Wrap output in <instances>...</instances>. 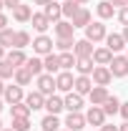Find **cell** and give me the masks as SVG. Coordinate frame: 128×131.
<instances>
[{
  "label": "cell",
  "mask_w": 128,
  "mask_h": 131,
  "mask_svg": "<svg viewBox=\"0 0 128 131\" xmlns=\"http://www.w3.org/2000/svg\"><path fill=\"white\" fill-rule=\"evenodd\" d=\"M60 131H70V129H60Z\"/></svg>",
  "instance_id": "obj_55"
},
{
  "label": "cell",
  "mask_w": 128,
  "mask_h": 131,
  "mask_svg": "<svg viewBox=\"0 0 128 131\" xmlns=\"http://www.w3.org/2000/svg\"><path fill=\"white\" fill-rule=\"evenodd\" d=\"M10 129H15V131H28L30 129V118H13V126Z\"/></svg>",
  "instance_id": "obj_38"
},
{
  "label": "cell",
  "mask_w": 128,
  "mask_h": 131,
  "mask_svg": "<svg viewBox=\"0 0 128 131\" xmlns=\"http://www.w3.org/2000/svg\"><path fill=\"white\" fill-rule=\"evenodd\" d=\"M93 68H96L93 58H78V63H75L78 76H91V73H93Z\"/></svg>",
  "instance_id": "obj_28"
},
{
  "label": "cell",
  "mask_w": 128,
  "mask_h": 131,
  "mask_svg": "<svg viewBox=\"0 0 128 131\" xmlns=\"http://www.w3.org/2000/svg\"><path fill=\"white\" fill-rule=\"evenodd\" d=\"M91 78H93V83L96 86H108V83L113 81V73L108 66H96L93 68V73H91Z\"/></svg>",
  "instance_id": "obj_7"
},
{
  "label": "cell",
  "mask_w": 128,
  "mask_h": 131,
  "mask_svg": "<svg viewBox=\"0 0 128 131\" xmlns=\"http://www.w3.org/2000/svg\"><path fill=\"white\" fill-rule=\"evenodd\" d=\"M73 30H75V28H73L70 20H58V23H55V35H58V38H73Z\"/></svg>",
  "instance_id": "obj_25"
},
{
  "label": "cell",
  "mask_w": 128,
  "mask_h": 131,
  "mask_svg": "<svg viewBox=\"0 0 128 131\" xmlns=\"http://www.w3.org/2000/svg\"><path fill=\"white\" fill-rule=\"evenodd\" d=\"M43 66H45V73L50 76H58L63 68H60V56H55V53H48V56H43Z\"/></svg>",
  "instance_id": "obj_11"
},
{
  "label": "cell",
  "mask_w": 128,
  "mask_h": 131,
  "mask_svg": "<svg viewBox=\"0 0 128 131\" xmlns=\"http://www.w3.org/2000/svg\"><path fill=\"white\" fill-rule=\"evenodd\" d=\"M88 96H91V106H103V103H106V98L111 96V93H108V88H106V86H93V91H91Z\"/></svg>",
  "instance_id": "obj_18"
},
{
  "label": "cell",
  "mask_w": 128,
  "mask_h": 131,
  "mask_svg": "<svg viewBox=\"0 0 128 131\" xmlns=\"http://www.w3.org/2000/svg\"><path fill=\"white\" fill-rule=\"evenodd\" d=\"M93 86H96V83H93L91 76H78V78H75V86H73V91L80 93V96H88V93L93 91Z\"/></svg>",
  "instance_id": "obj_13"
},
{
  "label": "cell",
  "mask_w": 128,
  "mask_h": 131,
  "mask_svg": "<svg viewBox=\"0 0 128 131\" xmlns=\"http://www.w3.org/2000/svg\"><path fill=\"white\" fill-rule=\"evenodd\" d=\"M93 43L88 40V38H83V40H75V48H73V53L78 56V58H93Z\"/></svg>",
  "instance_id": "obj_15"
},
{
  "label": "cell",
  "mask_w": 128,
  "mask_h": 131,
  "mask_svg": "<svg viewBox=\"0 0 128 131\" xmlns=\"http://www.w3.org/2000/svg\"><path fill=\"white\" fill-rule=\"evenodd\" d=\"M5 56H8V53H5V48H3V46H0V61H3Z\"/></svg>",
  "instance_id": "obj_48"
},
{
  "label": "cell",
  "mask_w": 128,
  "mask_h": 131,
  "mask_svg": "<svg viewBox=\"0 0 128 131\" xmlns=\"http://www.w3.org/2000/svg\"><path fill=\"white\" fill-rule=\"evenodd\" d=\"M108 3H111L113 8H118V10H121V8H126V5H128V0H108Z\"/></svg>",
  "instance_id": "obj_40"
},
{
  "label": "cell",
  "mask_w": 128,
  "mask_h": 131,
  "mask_svg": "<svg viewBox=\"0 0 128 131\" xmlns=\"http://www.w3.org/2000/svg\"><path fill=\"white\" fill-rule=\"evenodd\" d=\"M123 38H126V43H128V25H123V33H121Z\"/></svg>",
  "instance_id": "obj_46"
},
{
  "label": "cell",
  "mask_w": 128,
  "mask_h": 131,
  "mask_svg": "<svg viewBox=\"0 0 128 131\" xmlns=\"http://www.w3.org/2000/svg\"><path fill=\"white\" fill-rule=\"evenodd\" d=\"M111 73H113V78H126L128 76V58L126 56H113V61H111Z\"/></svg>",
  "instance_id": "obj_2"
},
{
  "label": "cell",
  "mask_w": 128,
  "mask_h": 131,
  "mask_svg": "<svg viewBox=\"0 0 128 131\" xmlns=\"http://www.w3.org/2000/svg\"><path fill=\"white\" fill-rule=\"evenodd\" d=\"M13 78H15V83H18V86H28V83H30L35 76H33L30 71L23 66V68H15V76H13Z\"/></svg>",
  "instance_id": "obj_31"
},
{
  "label": "cell",
  "mask_w": 128,
  "mask_h": 131,
  "mask_svg": "<svg viewBox=\"0 0 128 131\" xmlns=\"http://www.w3.org/2000/svg\"><path fill=\"white\" fill-rule=\"evenodd\" d=\"M73 86H75V78H73V73H70V71H60V73L55 76V88H58V91L70 93V91H73Z\"/></svg>",
  "instance_id": "obj_6"
},
{
  "label": "cell",
  "mask_w": 128,
  "mask_h": 131,
  "mask_svg": "<svg viewBox=\"0 0 128 131\" xmlns=\"http://www.w3.org/2000/svg\"><path fill=\"white\" fill-rule=\"evenodd\" d=\"M121 131H128V121H126V124H123V126H121Z\"/></svg>",
  "instance_id": "obj_49"
},
{
  "label": "cell",
  "mask_w": 128,
  "mask_h": 131,
  "mask_svg": "<svg viewBox=\"0 0 128 131\" xmlns=\"http://www.w3.org/2000/svg\"><path fill=\"white\" fill-rule=\"evenodd\" d=\"M33 3H35V5H43V8H45L48 3H53V0H33Z\"/></svg>",
  "instance_id": "obj_45"
},
{
  "label": "cell",
  "mask_w": 128,
  "mask_h": 131,
  "mask_svg": "<svg viewBox=\"0 0 128 131\" xmlns=\"http://www.w3.org/2000/svg\"><path fill=\"white\" fill-rule=\"evenodd\" d=\"M13 38H15V30L3 28V30H0V46H3V48H10V46H13Z\"/></svg>",
  "instance_id": "obj_36"
},
{
  "label": "cell",
  "mask_w": 128,
  "mask_h": 131,
  "mask_svg": "<svg viewBox=\"0 0 128 131\" xmlns=\"http://www.w3.org/2000/svg\"><path fill=\"white\" fill-rule=\"evenodd\" d=\"M70 23H73V28H88V25L93 23V20H91V10L80 8L78 13L73 15V20H70Z\"/></svg>",
  "instance_id": "obj_21"
},
{
  "label": "cell",
  "mask_w": 128,
  "mask_h": 131,
  "mask_svg": "<svg viewBox=\"0 0 128 131\" xmlns=\"http://www.w3.org/2000/svg\"><path fill=\"white\" fill-rule=\"evenodd\" d=\"M126 46L128 43H126V38H123L121 33H108V35H106V48H111L113 53H121Z\"/></svg>",
  "instance_id": "obj_10"
},
{
  "label": "cell",
  "mask_w": 128,
  "mask_h": 131,
  "mask_svg": "<svg viewBox=\"0 0 128 131\" xmlns=\"http://www.w3.org/2000/svg\"><path fill=\"white\" fill-rule=\"evenodd\" d=\"M100 131H121V126H113V124H103Z\"/></svg>",
  "instance_id": "obj_42"
},
{
  "label": "cell",
  "mask_w": 128,
  "mask_h": 131,
  "mask_svg": "<svg viewBox=\"0 0 128 131\" xmlns=\"http://www.w3.org/2000/svg\"><path fill=\"white\" fill-rule=\"evenodd\" d=\"M13 18H15L18 23H30L33 8H30V5H25V3H20L18 8H13Z\"/></svg>",
  "instance_id": "obj_20"
},
{
  "label": "cell",
  "mask_w": 128,
  "mask_h": 131,
  "mask_svg": "<svg viewBox=\"0 0 128 131\" xmlns=\"http://www.w3.org/2000/svg\"><path fill=\"white\" fill-rule=\"evenodd\" d=\"M5 58L15 66V68H23V66L28 63V56H25V50H23V48H13L8 56H5Z\"/></svg>",
  "instance_id": "obj_23"
},
{
  "label": "cell",
  "mask_w": 128,
  "mask_h": 131,
  "mask_svg": "<svg viewBox=\"0 0 128 131\" xmlns=\"http://www.w3.org/2000/svg\"><path fill=\"white\" fill-rule=\"evenodd\" d=\"M3 106H5V103H3V98H0V111H3Z\"/></svg>",
  "instance_id": "obj_52"
},
{
  "label": "cell",
  "mask_w": 128,
  "mask_h": 131,
  "mask_svg": "<svg viewBox=\"0 0 128 131\" xmlns=\"http://www.w3.org/2000/svg\"><path fill=\"white\" fill-rule=\"evenodd\" d=\"M3 28H8V15L0 13V30H3Z\"/></svg>",
  "instance_id": "obj_44"
},
{
  "label": "cell",
  "mask_w": 128,
  "mask_h": 131,
  "mask_svg": "<svg viewBox=\"0 0 128 131\" xmlns=\"http://www.w3.org/2000/svg\"><path fill=\"white\" fill-rule=\"evenodd\" d=\"M113 56H116V53H113L111 48H106V46H103V48H96L93 50V63L96 66H111Z\"/></svg>",
  "instance_id": "obj_12"
},
{
  "label": "cell",
  "mask_w": 128,
  "mask_h": 131,
  "mask_svg": "<svg viewBox=\"0 0 128 131\" xmlns=\"http://www.w3.org/2000/svg\"><path fill=\"white\" fill-rule=\"evenodd\" d=\"M63 108H65V103H63V98H60V96L53 93V96L45 98V111H48V114H55V116H58Z\"/></svg>",
  "instance_id": "obj_22"
},
{
  "label": "cell",
  "mask_w": 128,
  "mask_h": 131,
  "mask_svg": "<svg viewBox=\"0 0 128 131\" xmlns=\"http://www.w3.org/2000/svg\"><path fill=\"white\" fill-rule=\"evenodd\" d=\"M88 121H85V114H80V111H73V114H68V118H65V129L70 131H83V126H85Z\"/></svg>",
  "instance_id": "obj_9"
},
{
  "label": "cell",
  "mask_w": 128,
  "mask_h": 131,
  "mask_svg": "<svg viewBox=\"0 0 128 131\" xmlns=\"http://www.w3.org/2000/svg\"><path fill=\"white\" fill-rule=\"evenodd\" d=\"M80 8H83V5H80V3H75V0H63V15L68 18V20H73V15L78 13Z\"/></svg>",
  "instance_id": "obj_33"
},
{
  "label": "cell",
  "mask_w": 128,
  "mask_h": 131,
  "mask_svg": "<svg viewBox=\"0 0 128 131\" xmlns=\"http://www.w3.org/2000/svg\"><path fill=\"white\" fill-rule=\"evenodd\" d=\"M121 116L128 121V101H126V103H121Z\"/></svg>",
  "instance_id": "obj_43"
},
{
  "label": "cell",
  "mask_w": 128,
  "mask_h": 131,
  "mask_svg": "<svg viewBox=\"0 0 128 131\" xmlns=\"http://www.w3.org/2000/svg\"><path fill=\"white\" fill-rule=\"evenodd\" d=\"M3 131H15V129H10V126H8V129H3Z\"/></svg>",
  "instance_id": "obj_53"
},
{
  "label": "cell",
  "mask_w": 128,
  "mask_h": 131,
  "mask_svg": "<svg viewBox=\"0 0 128 131\" xmlns=\"http://www.w3.org/2000/svg\"><path fill=\"white\" fill-rule=\"evenodd\" d=\"M30 46V33L28 30H15V38H13V48H23Z\"/></svg>",
  "instance_id": "obj_32"
},
{
  "label": "cell",
  "mask_w": 128,
  "mask_h": 131,
  "mask_svg": "<svg viewBox=\"0 0 128 131\" xmlns=\"http://www.w3.org/2000/svg\"><path fill=\"white\" fill-rule=\"evenodd\" d=\"M116 15H118V20H121V25H128V5H126V8H121Z\"/></svg>",
  "instance_id": "obj_39"
},
{
  "label": "cell",
  "mask_w": 128,
  "mask_h": 131,
  "mask_svg": "<svg viewBox=\"0 0 128 131\" xmlns=\"http://www.w3.org/2000/svg\"><path fill=\"white\" fill-rule=\"evenodd\" d=\"M0 131H3V121H0Z\"/></svg>",
  "instance_id": "obj_54"
},
{
  "label": "cell",
  "mask_w": 128,
  "mask_h": 131,
  "mask_svg": "<svg viewBox=\"0 0 128 131\" xmlns=\"http://www.w3.org/2000/svg\"><path fill=\"white\" fill-rule=\"evenodd\" d=\"M25 68L30 71V73L35 76V78H38V76H40V73L45 71V66H43V61H40V58H35V56H33V58H28V63H25Z\"/></svg>",
  "instance_id": "obj_34"
},
{
  "label": "cell",
  "mask_w": 128,
  "mask_h": 131,
  "mask_svg": "<svg viewBox=\"0 0 128 131\" xmlns=\"http://www.w3.org/2000/svg\"><path fill=\"white\" fill-rule=\"evenodd\" d=\"M30 23H33V30L38 33V35H43V33L50 28V20H48V15H45V13H33Z\"/></svg>",
  "instance_id": "obj_14"
},
{
  "label": "cell",
  "mask_w": 128,
  "mask_h": 131,
  "mask_svg": "<svg viewBox=\"0 0 128 131\" xmlns=\"http://www.w3.org/2000/svg\"><path fill=\"white\" fill-rule=\"evenodd\" d=\"M96 13H98L100 20H111V18L116 15V8H113L108 0H103V3H98V5H96Z\"/></svg>",
  "instance_id": "obj_24"
},
{
  "label": "cell",
  "mask_w": 128,
  "mask_h": 131,
  "mask_svg": "<svg viewBox=\"0 0 128 131\" xmlns=\"http://www.w3.org/2000/svg\"><path fill=\"white\" fill-rule=\"evenodd\" d=\"M43 13L48 15L50 23H58V20L63 18V3H55V0H53V3H48V5L43 8Z\"/></svg>",
  "instance_id": "obj_17"
},
{
  "label": "cell",
  "mask_w": 128,
  "mask_h": 131,
  "mask_svg": "<svg viewBox=\"0 0 128 131\" xmlns=\"http://www.w3.org/2000/svg\"><path fill=\"white\" fill-rule=\"evenodd\" d=\"M3 3H5V8H10V10H13V8H18V5L23 3V0H3Z\"/></svg>",
  "instance_id": "obj_41"
},
{
  "label": "cell",
  "mask_w": 128,
  "mask_h": 131,
  "mask_svg": "<svg viewBox=\"0 0 128 131\" xmlns=\"http://www.w3.org/2000/svg\"><path fill=\"white\" fill-rule=\"evenodd\" d=\"M103 111H106V116H116V114H121V101H118V96H108V98H106V103H103Z\"/></svg>",
  "instance_id": "obj_29"
},
{
  "label": "cell",
  "mask_w": 128,
  "mask_h": 131,
  "mask_svg": "<svg viewBox=\"0 0 128 131\" xmlns=\"http://www.w3.org/2000/svg\"><path fill=\"white\" fill-rule=\"evenodd\" d=\"M75 63H78V56H75L73 50H65V53H60V68H63V71L75 68Z\"/></svg>",
  "instance_id": "obj_30"
},
{
  "label": "cell",
  "mask_w": 128,
  "mask_h": 131,
  "mask_svg": "<svg viewBox=\"0 0 128 131\" xmlns=\"http://www.w3.org/2000/svg\"><path fill=\"white\" fill-rule=\"evenodd\" d=\"M3 93H5V83H3V78H0V98H3Z\"/></svg>",
  "instance_id": "obj_47"
},
{
  "label": "cell",
  "mask_w": 128,
  "mask_h": 131,
  "mask_svg": "<svg viewBox=\"0 0 128 131\" xmlns=\"http://www.w3.org/2000/svg\"><path fill=\"white\" fill-rule=\"evenodd\" d=\"M33 53L35 56H48V53H53V38H48L45 33L38 35V38H33Z\"/></svg>",
  "instance_id": "obj_3"
},
{
  "label": "cell",
  "mask_w": 128,
  "mask_h": 131,
  "mask_svg": "<svg viewBox=\"0 0 128 131\" xmlns=\"http://www.w3.org/2000/svg\"><path fill=\"white\" fill-rule=\"evenodd\" d=\"M3 101L8 103V106H13V103H20V101H25V93H23V86H5V93H3Z\"/></svg>",
  "instance_id": "obj_4"
},
{
  "label": "cell",
  "mask_w": 128,
  "mask_h": 131,
  "mask_svg": "<svg viewBox=\"0 0 128 131\" xmlns=\"http://www.w3.org/2000/svg\"><path fill=\"white\" fill-rule=\"evenodd\" d=\"M10 116H13V118H28V116H30V106H28L25 101L13 103V106H10Z\"/></svg>",
  "instance_id": "obj_27"
},
{
  "label": "cell",
  "mask_w": 128,
  "mask_h": 131,
  "mask_svg": "<svg viewBox=\"0 0 128 131\" xmlns=\"http://www.w3.org/2000/svg\"><path fill=\"white\" fill-rule=\"evenodd\" d=\"M13 76H15V66L10 63L8 58H3L0 61V78L5 81V78H13Z\"/></svg>",
  "instance_id": "obj_35"
},
{
  "label": "cell",
  "mask_w": 128,
  "mask_h": 131,
  "mask_svg": "<svg viewBox=\"0 0 128 131\" xmlns=\"http://www.w3.org/2000/svg\"><path fill=\"white\" fill-rule=\"evenodd\" d=\"M55 46H58L60 53H65V50H73V48H75V40H73V38H58Z\"/></svg>",
  "instance_id": "obj_37"
},
{
  "label": "cell",
  "mask_w": 128,
  "mask_h": 131,
  "mask_svg": "<svg viewBox=\"0 0 128 131\" xmlns=\"http://www.w3.org/2000/svg\"><path fill=\"white\" fill-rule=\"evenodd\" d=\"M63 103H65V108H68V114L80 111V108H83V96H80V93H75V91H70V93L63 98Z\"/></svg>",
  "instance_id": "obj_19"
},
{
  "label": "cell",
  "mask_w": 128,
  "mask_h": 131,
  "mask_svg": "<svg viewBox=\"0 0 128 131\" xmlns=\"http://www.w3.org/2000/svg\"><path fill=\"white\" fill-rule=\"evenodd\" d=\"M60 126H63V124H60V118H58L55 114H48L43 121H40V129L43 131H60Z\"/></svg>",
  "instance_id": "obj_26"
},
{
  "label": "cell",
  "mask_w": 128,
  "mask_h": 131,
  "mask_svg": "<svg viewBox=\"0 0 128 131\" xmlns=\"http://www.w3.org/2000/svg\"><path fill=\"white\" fill-rule=\"evenodd\" d=\"M75 3H80V5H85V3H88V0H75Z\"/></svg>",
  "instance_id": "obj_51"
},
{
  "label": "cell",
  "mask_w": 128,
  "mask_h": 131,
  "mask_svg": "<svg viewBox=\"0 0 128 131\" xmlns=\"http://www.w3.org/2000/svg\"><path fill=\"white\" fill-rule=\"evenodd\" d=\"M45 98L48 96H43V93L35 88V91H30V93L25 96V103L30 106V111H38V108H45Z\"/></svg>",
  "instance_id": "obj_16"
},
{
  "label": "cell",
  "mask_w": 128,
  "mask_h": 131,
  "mask_svg": "<svg viewBox=\"0 0 128 131\" xmlns=\"http://www.w3.org/2000/svg\"><path fill=\"white\" fill-rule=\"evenodd\" d=\"M85 121L91 124V126H103L106 124V111H103V106H91L88 111H85Z\"/></svg>",
  "instance_id": "obj_8"
},
{
  "label": "cell",
  "mask_w": 128,
  "mask_h": 131,
  "mask_svg": "<svg viewBox=\"0 0 128 131\" xmlns=\"http://www.w3.org/2000/svg\"><path fill=\"white\" fill-rule=\"evenodd\" d=\"M35 83H38V91H40L43 96H53V91H55V76L40 73V76L35 78Z\"/></svg>",
  "instance_id": "obj_5"
},
{
  "label": "cell",
  "mask_w": 128,
  "mask_h": 131,
  "mask_svg": "<svg viewBox=\"0 0 128 131\" xmlns=\"http://www.w3.org/2000/svg\"><path fill=\"white\" fill-rule=\"evenodd\" d=\"M106 25H103V20H93L88 28H85V38L91 40V43H100V40H106Z\"/></svg>",
  "instance_id": "obj_1"
},
{
  "label": "cell",
  "mask_w": 128,
  "mask_h": 131,
  "mask_svg": "<svg viewBox=\"0 0 128 131\" xmlns=\"http://www.w3.org/2000/svg\"><path fill=\"white\" fill-rule=\"evenodd\" d=\"M3 8H5V3H3V0H0V13H3Z\"/></svg>",
  "instance_id": "obj_50"
},
{
  "label": "cell",
  "mask_w": 128,
  "mask_h": 131,
  "mask_svg": "<svg viewBox=\"0 0 128 131\" xmlns=\"http://www.w3.org/2000/svg\"><path fill=\"white\" fill-rule=\"evenodd\" d=\"M126 58H128V53H126Z\"/></svg>",
  "instance_id": "obj_56"
}]
</instances>
